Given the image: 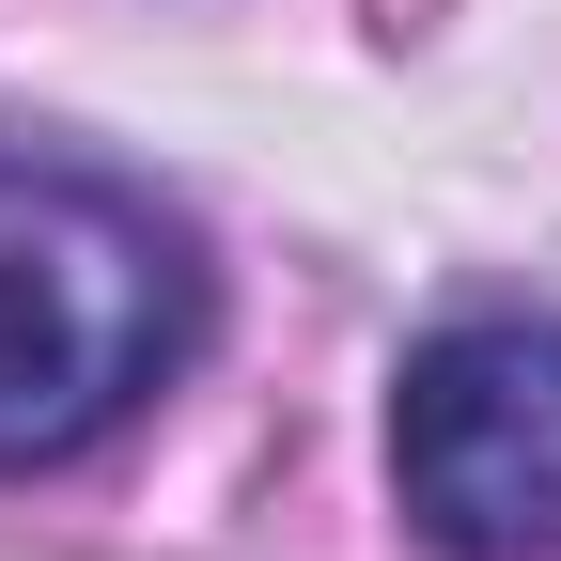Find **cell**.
Here are the masks:
<instances>
[{
    "label": "cell",
    "instance_id": "7a4b0ae2",
    "mask_svg": "<svg viewBox=\"0 0 561 561\" xmlns=\"http://www.w3.org/2000/svg\"><path fill=\"white\" fill-rule=\"evenodd\" d=\"M390 483L437 561H561V312H468L390 390Z\"/></svg>",
    "mask_w": 561,
    "mask_h": 561
},
{
    "label": "cell",
    "instance_id": "6da1fadb",
    "mask_svg": "<svg viewBox=\"0 0 561 561\" xmlns=\"http://www.w3.org/2000/svg\"><path fill=\"white\" fill-rule=\"evenodd\" d=\"M187 359V250L157 203L0 157V468H62Z\"/></svg>",
    "mask_w": 561,
    "mask_h": 561
}]
</instances>
